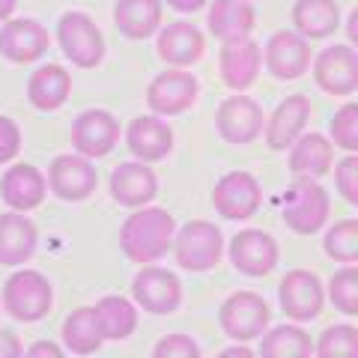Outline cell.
Segmentation results:
<instances>
[{
  "instance_id": "4dcf8cb0",
  "label": "cell",
  "mask_w": 358,
  "mask_h": 358,
  "mask_svg": "<svg viewBox=\"0 0 358 358\" xmlns=\"http://www.w3.org/2000/svg\"><path fill=\"white\" fill-rule=\"evenodd\" d=\"M313 341L301 326H278L272 331H263L260 355L257 358H310Z\"/></svg>"
},
{
  "instance_id": "9a60e30c",
  "label": "cell",
  "mask_w": 358,
  "mask_h": 358,
  "mask_svg": "<svg viewBox=\"0 0 358 358\" xmlns=\"http://www.w3.org/2000/svg\"><path fill=\"white\" fill-rule=\"evenodd\" d=\"M310 42L301 39L293 30H278L266 42L263 63L278 81H296L310 69Z\"/></svg>"
},
{
  "instance_id": "5bb4252c",
  "label": "cell",
  "mask_w": 358,
  "mask_h": 358,
  "mask_svg": "<svg viewBox=\"0 0 358 358\" xmlns=\"http://www.w3.org/2000/svg\"><path fill=\"white\" fill-rule=\"evenodd\" d=\"M215 129L227 143H251L263 134V108L251 96H230L215 110Z\"/></svg>"
},
{
  "instance_id": "f35d334b",
  "label": "cell",
  "mask_w": 358,
  "mask_h": 358,
  "mask_svg": "<svg viewBox=\"0 0 358 358\" xmlns=\"http://www.w3.org/2000/svg\"><path fill=\"white\" fill-rule=\"evenodd\" d=\"M18 150H21V131L15 126V120L0 114V164L13 162Z\"/></svg>"
},
{
  "instance_id": "7bdbcfd3",
  "label": "cell",
  "mask_w": 358,
  "mask_h": 358,
  "mask_svg": "<svg viewBox=\"0 0 358 358\" xmlns=\"http://www.w3.org/2000/svg\"><path fill=\"white\" fill-rule=\"evenodd\" d=\"M215 358H257L248 346H230V350H224L221 355H215Z\"/></svg>"
},
{
  "instance_id": "7402d4cb",
  "label": "cell",
  "mask_w": 358,
  "mask_h": 358,
  "mask_svg": "<svg viewBox=\"0 0 358 358\" xmlns=\"http://www.w3.org/2000/svg\"><path fill=\"white\" fill-rule=\"evenodd\" d=\"M45 194H48V182L33 164H13L0 179V197L13 212H30L36 209Z\"/></svg>"
},
{
  "instance_id": "d6a6232c",
  "label": "cell",
  "mask_w": 358,
  "mask_h": 358,
  "mask_svg": "<svg viewBox=\"0 0 358 358\" xmlns=\"http://www.w3.org/2000/svg\"><path fill=\"white\" fill-rule=\"evenodd\" d=\"M322 248L331 257L334 263H346L352 266L358 260V221L355 218H343L338 224H331L326 239H322Z\"/></svg>"
},
{
  "instance_id": "d4e9b609",
  "label": "cell",
  "mask_w": 358,
  "mask_h": 358,
  "mask_svg": "<svg viewBox=\"0 0 358 358\" xmlns=\"http://www.w3.org/2000/svg\"><path fill=\"white\" fill-rule=\"evenodd\" d=\"M254 21H257L254 6L245 3V0H215V3L209 6V15H206L212 36L221 39L224 45L251 39Z\"/></svg>"
},
{
  "instance_id": "cb8c5ba5",
  "label": "cell",
  "mask_w": 358,
  "mask_h": 358,
  "mask_svg": "<svg viewBox=\"0 0 358 358\" xmlns=\"http://www.w3.org/2000/svg\"><path fill=\"white\" fill-rule=\"evenodd\" d=\"M36 224L24 218V212L0 215V266H21L36 251Z\"/></svg>"
},
{
  "instance_id": "b9f144b4",
  "label": "cell",
  "mask_w": 358,
  "mask_h": 358,
  "mask_svg": "<svg viewBox=\"0 0 358 358\" xmlns=\"http://www.w3.org/2000/svg\"><path fill=\"white\" fill-rule=\"evenodd\" d=\"M171 9H176V13H200L209 0H164Z\"/></svg>"
},
{
  "instance_id": "ee69618b",
  "label": "cell",
  "mask_w": 358,
  "mask_h": 358,
  "mask_svg": "<svg viewBox=\"0 0 358 358\" xmlns=\"http://www.w3.org/2000/svg\"><path fill=\"white\" fill-rule=\"evenodd\" d=\"M346 36H350V42H358V9L350 15V24H346Z\"/></svg>"
},
{
  "instance_id": "3957f363",
  "label": "cell",
  "mask_w": 358,
  "mask_h": 358,
  "mask_svg": "<svg viewBox=\"0 0 358 358\" xmlns=\"http://www.w3.org/2000/svg\"><path fill=\"white\" fill-rule=\"evenodd\" d=\"M173 257L185 272H209L224 257V236L209 221H188L173 233Z\"/></svg>"
},
{
  "instance_id": "7c38bea8",
  "label": "cell",
  "mask_w": 358,
  "mask_h": 358,
  "mask_svg": "<svg viewBox=\"0 0 358 358\" xmlns=\"http://www.w3.org/2000/svg\"><path fill=\"white\" fill-rule=\"evenodd\" d=\"M131 299L147 313H173L182 301V284L167 268L143 266L131 281Z\"/></svg>"
},
{
  "instance_id": "e575fe53",
  "label": "cell",
  "mask_w": 358,
  "mask_h": 358,
  "mask_svg": "<svg viewBox=\"0 0 358 358\" xmlns=\"http://www.w3.org/2000/svg\"><path fill=\"white\" fill-rule=\"evenodd\" d=\"M329 299H331V305L338 308L341 313H346V317H355V313H358V268L355 266H346V268H341V272L331 278Z\"/></svg>"
},
{
  "instance_id": "ab89813d",
  "label": "cell",
  "mask_w": 358,
  "mask_h": 358,
  "mask_svg": "<svg viewBox=\"0 0 358 358\" xmlns=\"http://www.w3.org/2000/svg\"><path fill=\"white\" fill-rule=\"evenodd\" d=\"M0 358H24V350H21V341L15 331L0 329Z\"/></svg>"
},
{
  "instance_id": "7a4b0ae2",
  "label": "cell",
  "mask_w": 358,
  "mask_h": 358,
  "mask_svg": "<svg viewBox=\"0 0 358 358\" xmlns=\"http://www.w3.org/2000/svg\"><path fill=\"white\" fill-rule=\"evenodd\" d=\"M329 212H331V203H329L326 188H322L317 179L299 176L284 197L281 218L289 230L299 233V236H313V233H320L326 227Z\"/></svg>"
},
{
  "instance_id": "603a6c76",
  "label": "cell",
  "mask_w": 358,
  "mask_h": 358,
  "mask_svg": "<svg viewBox=\"0 0 358 358\" xmlns=\"http://www.w3.org/2000/svg\"><path fill=\"white\" fill-rule=\"evenodd\" d=\"M155 48H159V57L164 63L182 69V66H194L200 57H203L206 39L192 21H173V24L162 27Z\"/></svg>"
},
{
  "instance_id": "2e32d148",
  "label": "cell",
  "mask_w": 358,
  "mask_h": 358,
  "mask_svg": "<svg viewBox=\"0 0 358 358\" xmlns=\"http://www.w3.org/2000/svg\"><path fill=\"white\" fill-rule=\"evenodd\" d=\"M51 36L33 18H9L0 27V54L9 63H36L45 57Z\"/></svg>"
},
{
  "instance_id": "8d00e7d4",
  "label": "cell",
  "mask_w": 358,
  "mask_h": 358,
  "mask_svg": "<svg viewBox=\"0 0 358 358\" xmlns=\"http://www.w3.org/2000/svg\"><path fill=\"white\" fill-rule=\"evenodd\" d=\"M152 358H200V346L188 334H164L155 343Z\"/></svg>"
},
{
  "instance_id": "52a82bcc",
  "label": "cell",
  "mask_w": 358,
  "mask_h": 358,
  "mask_svg": "<svg viewBox=\"0 0 358 358\" xmlns=\"http://www.w3.org/2000/svg\"><path fill=\"white\" fill-rule=\"evenodd\" d=\"M200 81L185 69H167L147 87V105L155 117H176L197 102Z\"/></svg>"
},
{
  "instance_id": "f546056e",
  "label": "cell",
  "mask_w": 358,
  "mask_h": 358,
  "mask_svg": "<svg viewBox=\"0 0 358 358\" xmlns=\"http://www.w3.org/2000/svg\"><path fill=\"white\" fill-rule=\"evenodd\" d=\"M93 317L102 341H122L138 329V310H134L129 299H120V296H105L102 301H96Z\"/></svg>"
},
{
  "instance_id": "8992f818",
  "label": "cell",
  "mask_w": 358,
  "mask_h": 358,
  "mask_svg": "<svg viewBox=\"0 0 358 358\" xmlns=\"http://www.w3.org/2000/svg\"><path fill=\"white\" fill-rule=\"evenodd\" d=\"M57 42L63 54L69 57L78 69H96L105 57V39L102 30L87 13H66L57 21Z\"/></svg>"
},
{
  "instance_id": "ac0fdd59",
  "label": "cell",
  "mask_w": 358,
  "mask_h": 358,
  "mask_svg": "<svg viewBox=\"0 0 358 358\" xmlns=\"http://www.w3.org/2000/svg\"><path fill=\"white\" fill-rule=\"evenodd\" d=\"M126 143L131 155H138L143 164L162 162L173 150V129L167 126L162 117L155 114H141L129 122L126 129Z\"/></svg>"
},
{
  "instance_id": "74e56055",
  "label": "cell",
  "mask_w": 358,
  "mask_h": 358,
  "mask_svg": "<svg viewBox=\"0 0 358 358\" xmlns=\"http://www.w3.org/2000/svg\"><path fill=\"white\" fill-rule=\"evenodd\" d=\"M334 185H338V192L346 203L358 206V159L352 152L334 167Z\"/></svg>"
},
{
  "instance_id": "f1b7e54d",
  "label": "cell",
  "mask_w": 358,
  "mask_h": 358,
  "mask_svg": "<svg viewBox=\"0 0 358 358\" xmlns=\"http://www.w3.org/2000/svg\"><path fill=\"white\" fill-rule=\"evenodd\" d=\"M293 24L301 39H326L341 27L338 0H296Z\"/></svg>"
},
{
  "instance_id": "60d3db41",
  "label": "cell",
  "mask_w": 358,
  "mask_h": 358,
  "mask_svg": "<svg viewBox=\"0 0 358 358\" xmlns=\"http://www.w3.org/2000/svg\"><path fill=\"white\" fill-rule=\"evenodd\" d=\"M24 358H66V352L60 350L57 343H51V341H36L27 350V355Z\"/></svg>"
},
{
  "instance_id": "6da1fadb",
  "label": "cell",
  "mask_w": 358,
  "mask_h": 358,
  "mask_svg": "<svg viewBox=\"0 0 358 358\" xmlns=\"http://www.w3.org/2000/svg\"><path fill=\"white\" fill-rule=\"evenodd\" d=\"M176 233V221L171 212L159 206H141L120 227V248L131 263H155L171 251Z\"/></svg>"
},
{
  "instance_id": "44dd1931",
  "label": "cell",
  "mask_w": 358,
  "mask_h": 358,
  "mask_svg": "<svg viewBox=\"0 0 358 358\" xmlns=\"http://www.w3.org/2000/svg\"><path fill=\"white\" fill-rule=\"evenodd\" d=\"M159 194V176L152 173V167L143 162H126L114 167L110 173V197L122 206H147L152 203V197Z\"/></svg>"
},
{
  "instance_id": "f6af8a7d",
  "label": "cell",
  "mask_w": 358,
  "mask_h": 358,
  "mask_svg": "<svg viewBox=\"0 0 358 358\" xmlns=\"http://www.w3.org/2000/svg\"><path fill=\"white\" fill-rule=\"evenodd\" d=\"M15 13V0H0V21H6Z\"/></svg>"
},
{
  "instance_id": "e0dca14e",
  "label": "cell",
  "mask_w": 358,
  "mask_h": 358,
  "mask_svg": "<svg viewBox=\"0 0 358 358\" xmlns=\"http://www.w3.org/2000/svg\"><path fill=\"white\" fill-rule=\"evenodd\" d=\"M227 251L230 263L248 278H263L278 266V242L263 230H239Z\"/></svg>"
},
{
  "instance_id": "484cf974",
  "label": "cell",
  "mask_w": 358,
  "mask_h": 358,
  "mask_svg": "<svg viewBox=\"0 0 358 358\" xmlns=\"http://www.w3.org/2000/svg\"><path fill=\"white\" fill-rule=\"evenodd\" d=\"M114 24L126 39H150L162 27V0H117Z\"/></svg>"
},
{
  "instance_id": "ffe728a7",
  "label": "cell",
  "mask_w": 358,
  "mask_h": 358,
  "mask_svg": "<svg viewBox=\"0 0 358 358\" xmlns=\"http://www.w3.org/2000/svg\"><path fill=\"white\" fill-rule=\"evenodd\" d=\"M310 99L308 96H287L281 105H278L272 110V117H268V122L263 126V134H266V143L268 150H287L293 147L296 138L301 131H305L308 120H310Z\"/></svg>"
},
{
  "instance_id": "9c48e42d",
  "label": "cell",
  "mask_w": 358,
  "mask_h": 358,
  "mask_svg": "<svg viewBox=\"0 0 358 358\" xmlns=\"http://www.w3.org/2000/svg\"><path fill=\"white\" fill-rule=\"evenodd\" d=\"M313 81L329 96H350L358 90V54L352 45H329L313 57Z\"/></svg>"
},
{
  "instance_id": "836d02e7",
  "label": "cell",
  "mask_w": 358,
  "mask_h": 358,
  "mask_svg": "<svg viewBox=\"0 0 358 358\" xmlns=\"http://www.w3.org/2000/svg\"><path fill=\"white\" fill-rule=\"evenodd\" d=\"M317 358H358V331L352 322H341V326H329L313 343Z\"/></svg>"
},
{
  "instance_id": "83f0119b",
  "label": "cell",
  "mask_w": 358,
  "mask_h": 358,
  "mask_svg": "<svg viewBox=\"0 0 358 358\" xmlns=\"http://www.w3.org/2000/svg\"><path fill=\"white\" fill-rule=\"evenodd\" d=\"M72 93V78L57 63H45L27 81V99L36 110H57Z\"/></svg>"
},
{
  "instance_id": "277c9868",
  "label": "cell",
  "mask_w": 358,
  "mask_h": 358,
  "mask_svg": "<svg viewBox=\"0 0 358 358\" xmlns=\"http://www.w3.org/2000/svg\"><path fill=\"white\" fill-rule=\"evenodd\" d=\"M51 305H54V289L48 278L36 272V268L9 275V281L3 284V308L18 322H39L42 317H48Z\"/></svg>"
},
{
  "instance_id": "ba28073f",
  "label": "cell",
  "mask_w": 358,
  "mask_h": 358,
  "mask_svg": "<svg viewBox=\"0 0 358 358\" xmlns=\"http://www.w3.org/2000/svg\"><path fill=\"white\" fill-rule=\"evenodd\" d=\"M212 203L230 221L251 218L263 203V188L248 171H230L224 173L215 188H212Z\"/></svg>"
},
{
  "instance_id": "4316f807",
  "label": "cell",
  "mask_w": 358,
  "mask_h": 358,
  "mask_svg": "<svg viewBox=\"0 0 358 358\" xmlns=\"http://www.w3.org/2000/svg\"><path fill=\"white\" fill-rule=\"evenodd\" d=\"M334 162V147L326 134H299L293 150H289V171L305 179H320L331 171Z\"/></svg>"
},
{
  "instance_id": "30bf717a",
  "label": "cell",
  "mask_w": 358,
  "mask_h": 358,
  "mask_svg": "<svg viewBox=\"0 0 358 358\" xmlns=\"http://www.w3.org/2000/svg\"><path fill=\"white\" fill-rule=\"evenodd\" d=\"M278 299H281V310L293 322H308L313 317H320L326 293H322V284L313 272H308V268H293V272H287L281 278Z\"/></svg>"
},
{
  "instance_id": "4fadbf2b",
  "label": "cell",
  "mask_w": 358,
  "mask_h": 358,
  "mask_svg": "<svg viewBox=\"0 0 358 358\" xmlns=\"http://www.w3.org/2000/svg\"><path fill=\"white\" fill-rule=\"evenodd\" d=\"M48 188L60 200H69V203H81L90 194L96 192V164L84 159V155H57L48 167Z\"/></svg>"
},
{
  "instance_id": "8fae6325",
  "label": "cell",
  "mask_w": 358,
  "mask_h": 358,
  "mask_svg": "<svg viewBox=\"0 0 358 358\" xmlns=\"http://www.w3.org/2000/svg\"><path fill=\"white\" fill-rule=\"evenodd\" d=\"M120 141V120L110 110L93 108L84 110L81 117L72 122V147L84 159H102Z\"/></svg>"
},
{
  "instance_id": "d6986e66",
  "label": "cell",
  "mask_w": 358,
  "mask_h": 358,
  "mask_svg": "<svg viewBox=\"0 0 358 358\" xmlns=\"http://www.w3.org/2000/svg\"><path fill=\"white\" fill-rule=\"evenodd\" d=\"M260 69H263V48L254 39L230 42V45H224L221 54H218L221 81L230 90H236V93L248 90L257 81Z\"/></svg>"
},
{
  "instance_id": "1f68e13d",
  "label": "cell",
  "mask_w": 358,
  "mask_h": 358,
  "mask_svg": "<svg viewBox=\"0 0 358 358\" xmlns=\"http://www.w3.org/2000/svg\"><path fill=\"white\" fill-rule=\"evenodd\" d=\"M63 343L66 350H72L75 355H93L99 346H102V334L96 329V317H93V308H78L72 310L69 317L63 320Z\"/></svg>"
},
{
  "instance_id": "bcb514c9",
  "label": "cell",
  "mask_w": 358,
  "mask_h": 358,
  "mask_svg": "<svg viewBox=\"0 0 358 358\" xmlns=\"http://www.w3.org/2000/svg\"><path fill=\"white\" fill-rule=\"evenodd\" d=\"M245 3H251V0H245Z\"/></svg>"
},
{
  "instance_id": "d590c367",
  "label": "cell",
  "mask_w": 358,
  "mask_h": 358,
  "mask_svg": "<svg viewBox=\"0 0 358 358\" xmlns=\"http://www.w3.org/2000/svg\"><path fill=\"white\" fill-rule=\"evenodd\" d=\"M331 141L334 147L346 152H358V105H343L331 120Z\"/></svg>"
},
{
  "instance_id": "5b68a950",
  "label": "cell",
  "mask_w": 358,
  "mask_h": 358,
  "mask_svg": "<svg viewBox=\"0 0 358 358\" xmlns=\"http://www.w3.org/2000/svg\"><path fill=\"white\" fill-rule=\"evenodd\" d=\"M218 322H221V331L236 343L257 341L268 329V305L260 293L239 289V293L224 299V305L218 310Z\"/></svg>"
}]
</instances>
